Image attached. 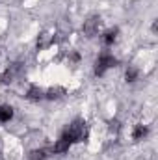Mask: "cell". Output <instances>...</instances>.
<instances>
[{
    "label": "cell",
    "mask_w": 158,
    "mask_h": 160,
    "mask_svg": "<svg viewBox=\"0 0 158 160\" xmlns=\"http://www.w3.org/2000/svg\"><path fill=\"white\" fill-rule=\"evenodd\" d=\"M89 136V127L84 119H75L63 132V138L69 140L71 143H80V142H86Z\"/></svg>",
    "instance_id": "1"
},
{
    "label": "cell",
    "mask_w": 158,
    "mask_h": 160,
    "mask_svg": "<svg viewBox=\"0 0 158 160\" xmlns=\"http://www.w3.org/2000/svg\"><path fill=\"white\" fill-rule=\"evenodd\" d=\"M108 125H110V127H108V128H110V132H119V128H121V125H119L117 119H112Z\"/></svg>",
    "instance_id": "14"
},
{
    "label": "cell",
    "mask_w": 158,
    "mask_h": 160,
    "mask_svg": "<svg viewBox=\"0 0 158 160\" xmlns=\"http://www.w3.org/2000/svg\"><path fill=\"white\" fill-rule=\"evenodd\" d=\"M28 158L30 160H45L47 158V151L45 149H36V151H32L28 155Z\"/></svg>",
    "instance_id": "11"
},
{
    "label": "cell",
    "mask_w": 158,
    "mask_h": 160,
    "mask_svg": "<svg viewBox=\"0 0 158 160\" xmlns=\"http://www.w3.org/2000/svg\"><path fill=\"white\" fill-rule=\"evenodd\" d=\"M50 43H52V38H50L48 34H41L39 39H37V47H39V48H45V47H48Z\"/></svg>",
    "instance_id": "12"
},
{
    "label": "cell",
    "mask_w": 158,
    "mask_h": 160,
    "mask_svg": "<svg viewBox=\"0 0 158 160\" xmlns=\"http://www.w3.org/2000/svg\"><path fill=\"white\" fill-rule=\"evenodd\" d=\"M63 95H65V89H63V88H60V86L50 88V89H47V91H45V99H47V101H58V99H62Z\"/></svg>",
    "instance_id": "6"
},
{
    "label": "cell",
    "mask_w": 158,
    "mask_h": 160,
    "mask_svg": "<svg viewBox=\"0 0 158 160\" xmlns=\"http://www.w3.org/2000/svg\"><path fill=\"white\" fill-rule=\"evenodd\" d=\"M71 145H73V143H71L69 140H65V138L62 136V138H60V140H58V142L54 143V149H52V151H54V153H58V155H62V153H67Z\"/></svg>",
    "instance_id": "7"
},
{
    "label": "cell",
    "mask_w": 158,
    "mask_h": 160,
    "mask_svg": "<svg viewBox=\"0 0 158 160\" xmlns=\"http://www.w3.org/2000/svg\"><path fill=\"white\" fill-rule=\"evenodd\" d=\"M116 65H117V60H116L112 54L104 52V54H101V56L97 58V62H95V75H97V77H102L108 69H112V67H116Z\"/></svg>",
    "instance_id": "2"
},
{
    "label": "cell",
    "mask_w": 158,
    "mask_h": 160,
    "mask_svg": "<svg viewBox=\"0 0 158 160\" xmlns=\"http://www.w3.org/2000/svg\"><path fill=\"white\" fill-rule=\"evenodd\" d=\"M19 71H21V63H11L2 75H0V84L2 86H6V84H11L13 82V78L19 75Z\"/></svg>",
    "instance_id": "4"
},
{
    "label": "cell",
    "mask_w": 158,
    "mask_h": 160,
    "mask_svg": "<svg viewBox=\"0 0 158 160\" xmlns=\"http://www.w3.org/2000/svg\"><path fill=\"white\" fill-rule=\"evenodd\" d=\"M11 118H13V108L2 104V106H0V121H2V123H7Z\"/></svg>",
    "instance_id": "9"
},
{
    "label": "cell",
    "mask_w": 158,
    "mask_h": 160,
    "mask_svg": "<svg viewBox=\"0 0 158 160\" xmlns=\"http://www.w3.org/2000/svg\"><path fill=\"white\" fill-rule=\"evenodd\" d=\"M26 99H28V101H34V102L43 101V99H45V91L41 89L39 86H30L28 91H26Z\"/></svg>",
    "instance_id": "5"
},
{
    "label": "cell",
    "mask_w": 158,
    "mask_h": 160,
    "mask_svg": "<svg viewBox=\"0 0 158 160\" xmlns=\"http://www.w3.org/2000/svg\"><path fill=\"white\" fill-rule=\"evenodd\" d=\"M125 78H126V82H134V80L138 78V69H136V67H128Z\"/></svg>",
    "instance_id": "13"
},
{
    "label": "cell",
    "mask_w": 158,
    "mask_h": 160,
    "mask_svg": "<svg viewBox=\"0 0 158 160\" xmlns=\"http://www.w3.org/2000/svg\"><path fill=\"white\" fill-rule=\"evenodd\" d=\"M147 132H149V128H147L145 125L138 123V125L134 127V132H132V140H134V142H140V140H143V138L147 136Z\"/></svg>",
    "instance_id": "8"
},
{
    "label": "cell",
    "mask_w": 158,
    "mask_h": 160,
    "mask_svg": "<svg viewBox=\"0 0 158 160\" xmlns=\"http://www.w3.org/2000/svg\"><path fill=\"white\" fill-rule=\"evenodd\" d=\"M101 26H102V19H101L99 15H91L87 21H84L82 30H84V34H86L87 38H93V36H97V34H99Z\"/></svg>",
    "instance_id": "3"
},
{
    "label": "cell",
    "mask_w": 158,
    "mask_h": 160,
    "mask_svg": "<svg viewBox=\"0 0 158 160\" xmlns=\"http://www.w3.org/2000/svg\"><path fill=\"white\" fill-rule=\"evenodd\" d=\"M117 34H119L117 28H112V30H108V32L104 34V38H102L104 45H114V43H116V39H117Z\"/></svg>",
    "instance_id": "10"
}]
</instances>
